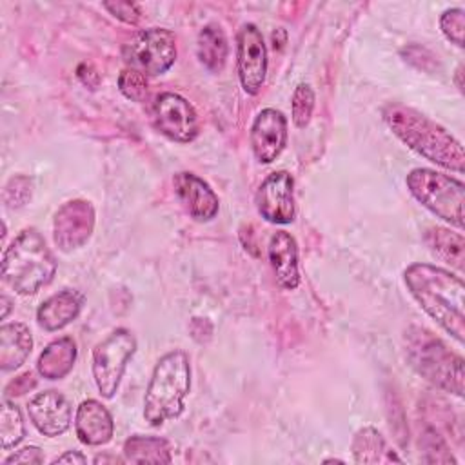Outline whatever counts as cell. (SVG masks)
<instances>
[{
	"label": "cell",
	"instance_id": "cell-1",
	"mask_svg": "<svg viewBox=\"0 0 465 465\" xmlns=\"http://www.w3.org/2000/svg\"><path fill=\"white\" fill-rule=\"evenodd\" d=\"M405 283L421 309L454 340H465V285L460 276L430 265L412 263L403 272Z\"/></svg>",
	"mask_w": 465,
	"mask_h": 465
},
{
	"label": "cell",
	"instance_id": "cell-2",
	"mask_svg": "<svg viewBox=\"0 0 465 465\" xmlns=\"http://www.w3.org/2000/svg\"><path fill=\"white\" fill-rule=\"evenodd\" d=\"M383 120L403 143L427 160L463 173L465 154L461 143L436 122L401 104H387L383 107Z\"/></svg>",
	"mask_w": 465,
	"mask_h": 465
},
{
	"label": "cell",
	"instance_id": "cell-3",
	"mask_svg": "<svg viewBox=\"0 0 465 465\" xmlns=\"http://www.w3.org/2000/svg\"><path fill=\"white\" fill-rule=\"evenodd\" d=\"M54 272V256L35 229H24L4 252L2 280L18 294L36 292L53 280Z\"/></svg>",
	"mask_w": 465,
	"mask_h": 465
},
{
	"label": "cell",
	"instance_id": "cell-4",
	"mask_svg": "<svg viewBox=\"0 0 465 465\" xmlns=\"http://www.w3.org/2000/svg\"><path fill=\"white\" fill-rule=\"evenodd\" d=\"M191 387V365L183 351H171L158 360L151 374L145 398L143 418L151 427L182 414L183 400Z\"/></svg>",
	"mask_w": 465,
	"mask_h": 465
},
{
	"label": "cell",
	"instance_id": "cell-5",
	"mask_svg": "<svg viewBox=\"0 0 465 465\" xmlns=\"http://www.w3.org/2000/svg\"><path fill=\"white\" fill-rule=\"evenodd\" d=\"M407 358L411 365L436 387L463 396V360L423 327L407 332Z\"/></svg>",
	"mask_w": 465,
	"mask_h": 465
},
{
	"label": "cell",
	"instance_id": "cell-6",
	"mask_svg": "<svg viewBox=\"0 0 465 465\" xmlns=\"http://www.w3.org/2000/svg\"><path fill=\"white\" fill-rule=\"evenodd\" d=\"M407 187L411 194L438 218L463 229L465 187L460 180L418 167L407 174Z\"/></svg>",
	"mask_w": 465,
	"mask_h": 465
},
{
	"label": "cell",
	"instance_id": "cell-7",
	"mask_svg": "<svg viewBox=\"0 0 465 465\" xmlns=\"http://www.w3.org/2000/svg\"><path fill=\"white\" fill-rule=\"evenodd\" d=\"M136 351V338L129 329H116L93 351V378L104 398H113Z\"/></svg>",
	"mask_w": 465,
	"mask_h": 465
},
{
	"label": "cell",
	"instance_id": "cell-8",
	"mask_svg": "<svg viewBox=\"0 0 465 465\" xmlns=\"http://www.w3.org/2000/svg\"><path fill=\"white\" fill-rule=\"evenodd\" d=\"M124 60L143 76L162 74L176 60V38L169 29H143L124 45Z\"/></svg>",
	"mask_w": 465,
	"mask_h": 465
},
{
	"label": "cell",
	"instance_id": "cell-9",
	"mask_svg": "<svg viewBox=\"0 0 465 465\" xmlns=\"http://www.w3.org/2000/svg\"><path fill=\"white\" fill-rule=\"evenodd\" d=\"M153 122L167 138L187 143L198 134L194 107L176 93H162L153 104Z\"/></svg>",
	"mask_w": 465,
	"mask_h": 465
},
{
	"label": "cell",
	"instance_id": "cell-10",
	"mask_svg": "<svg viewBox=\"0 0 465 465\" xmlns=\"http://www.w3.org/2000/svg\"><path fill=\"white\" fill-rule=\"evenodd\" d=\"M267 73V49L254 24L242 25L238 33V76L245 93L256 94Z\"/></svg>",
	"mask_w": 465,
	"mask_h": 465
},
{
	"label": "cell",
	"instance_id": "cell-11",
	"mask_svg": "<svg viewBox=\"0 0 465 465\" xmlns=\"http://www.w3.org/2000/svg\"><path fill=\"white\" fill-rule=\"evenodd\" d=\"M294 182L287 171L269 174L256 193V209L271 223H291L294 218Z\"/></svg>",
	"mask_w": 465,
	"mask_h": 465
},
{
	"label": "cell",
	"instance_id": "cell-12",
	"mask_svg": "<svg viewBox=\"0 0 465 465\" xmlns=\"http://www.w3.org/2000/svg\"><path fill=\"white\" fill-rule=\"evenodd\" d=\"M94 227V211L85 200H71L54 214V243L62 251L82 247Z\"/></svg>",
	"mask_w": 465,
	"mask_h": 465
},
{
	"label": "cell",
	"instance_id": "cell-13",
	"mask_svg": "<svg viewBox=\"0 0 465 465\" xmlns=\"http://www.w3.org/2000/svg\"><path fill=\"white\" fill-rule=\"evenodd\" d=\"M287 143V120L276 109H263L251 127V147L258 162L271 163Z\"/></svg>",
	"mask_w": 465,
	"mask_h": 465
},
{
	"label": "cell",
	"instance_id": "cell-14",
	"mask_svg": "<svg viewBox=\"0 0 465 465\" xmlns=\"http://www.w3.org/2000/svg\"><path fill=\"white\" fill-rule=\"evenodd\" d=\"M31 423L44 436H60L71 425V405L58 391H44L27 403Z\"/></svg>",
	"mask_w": 465,
	"mask_h": 465
},
{
	"label": "cell",
	"instance_id": "cell-15",
	"mask_svg": "<svg viewBox=\"0 0 465 465\" xmlns=\"http://www.w3.org/2000/svg\"><path fill=\"white\" fill-rule=\"evenodd\" d=\"M174 193L183 209L198 222H207L218 213V196L207 182L193 173H178L173 178Z\"/></svg>",
	"mask_w": 465,
	"mask_h": 465
},
{
	"label": "cell",
	"instance_id": "cell-16",
	"mask_svg": "<svg viewBox=\"0 0 465 465\" xmlns=\"http://www.w3.org/2000/svg\"><path fill=\"white\" fill-rule=\"evenodd\" d=\"M74 430L84 445H104L113 438L114 423L109 411L96 400H85L78 405Z\"/></svg>",
	"mask_w": 465,
	"mask_h": 465
},
{
	"label": "cell",
	"instance_id": "cell-17",
	"mask_svg": "<svg viewBox=\"0 0 465 465\" xmlns=\"http://www.w3.org/2000/svg\"><path fill=\"white\" fill-rule=\"evenodd\" d=\"M269 262L276 282L283 289H296L300 283L298 247L296 240L287 231H276L269 242Z\"/></svg>",
	"mask_w": 465,
	"mask_h": 465
},
{
	"label": "cell",
	"instance_id": "cell-18",
	"mask_svg": "<svg viewBox=\"0 0 465 465\" xmlns=\"http://www.w3.org/2000/svg\"><path fill=\"white\" fill-rule=\"evenodd\" d=\"M84 305V294L73 289H64L49 296L36 311L38 325L45 331H58L71 323Z\"/></svg>",
	"mask_w": 465,
	"mask_h": 465
},
{
	"label": "cell",
	"instance_id": "cell-19",
	"mask_svg": "<svg viewBox=\"0 0 465 465\" xmlns=\"http://www.w3.org/2000/svg\"><path fill=\"white\" fill-rule=\"evenodd\" d=\"M33 347L31 331L24 323H5L0 327V369H18Z\"/></svg>",
	"mask_w": 465,
	"mask_h": 465
},
{
	"label": "cell",
	"instance_id": "cell-20",
	"mask_svg": "<svg viewBox=\"0 0 465 465\" xmlns=\"http://www.w3.org/2000/svg\"><path fill=\"white\" fill-rule=\"evenodd\" d=\"M76 360V345L73 338L64 336L51 341L38 358V372L47 380H60L73 369Z\"/></svg>",
	"mask_w": 465,
	"mask_h": 465
},
{
	"label": "cell",
	"instance_id": "cell-21",
	"mask_svg": "<svg viewBox=\"0 0 465 465\" xmlns=\"http://www.w3.org/2000/svg\"><path fill=\"white\" fill-rule=\"evenodd\" d=\"M124 460L129 463H171V449L158 436H131L124 443Z\"/></svg>",
	"mask_w": 465,
	"mask_h": 465
},
{
	"label": "cell",
	"instance_id": "cell-22",
	"mask_svg": "<svg viewBox=\"0 0 465 465\" xmlns=\"http://www.w3.org/2000/svg\"><path fill=\"white\" fill-rule=\"evenodd\" d=\"M227 51V38L220 25L209 24L200 31L196 40V54L211 73H220L223 69Z\"/></svg>",
	"mask_w": 465,
	"mask_h": 465
},
{
	"label": "cell",
	"instance_id": "cell-23",
	"mask_svg": "<svg viewBox=\"0 0 465 465\" xmlns=\"http://www.w3.org/2000/svg\"><path fill=\"white\" fill-rule=\"evenodd\" d=\"M352 454L356 463H381V461H401L394 456L387 445L383 436L372 429H360L352 440Z\"/></svg>",
	"mask_w": 465,
	"mask_h": 465
},
{
	"label": "cell",
	"instance_id": "cell-24",
	"mask_svg": "<svg viewBox=\"0 0 465 465\" xmlns=\"http://www.w3.org/2000/svg\"><path fill=\"white\" fill-rule=\"evenodd\" d=\"M425 242L436 256L452 263L456 269H463L465 242L460 232H450L443 227H430L425 232Z\"/></svg>",
	"mask_w": 465,
	"mask_h": 465
},
{
	"label": "cell",
	"instance_id": "cell-25",
	"mask_svg": "<svg viewBox=\"0 0 465 465\" xmlns=\"http://www.w3.org/2000/svg\"><path fill=\"white\" fill-rule=\"evenodd\" d=\"M25 436V425L20 409L4 400L0 409V438H2V449L9 450L11 447L18 445Z\"/></svg>",
	"mask_w": 465,
	"mask_h": 465
},
{
	"label": "cell",
	"instance_id": "cell-26",
	"mask_svg": "<svg viewBox=\"0 0 465 465\" xmlns=\"http://www.w3.org/2000/svg\"><path fill=\"white\" fill-rule=\"evenodd\" d=\"M292 122L296 127H305L311 120L314 109V93L311 85L298 84L292 93Z\"/></svg>",
	"mask_w": 465,
	"mask_h": 465
},
{
	"label": "cell",
	"instance_id": "cell-27",
	"mask_svg": "<svg viewBox=\"0 0 465 465\" xmlns=\"http://www.w3.org/2000/svg\"><path fill=\"white\" fill-rule=\"evenodd\" d=\"M118 87L122 94L133 102H143L147 96V80L142 73L134 69H124L118 78Z\"/></svg>",
	"mask_w": 465,
	"mask_h": 465
},
{
	"label": "cell",
	"instance_id": "cell-28",
	"mask_svg": "<svg viewBox=\"0 0 465 465\" xmlns=\"http://www.w3.org/2000/svg\"><path fill=\"white\" fill-rule=\"evenodd\" d=\"M441 31L443 35L456 44L458 47H463V31H465V11L461 7H454V9H447L441 15L440 20Z\"/></svg>",
	"mask_w": 465,
	"mask_h": 465
},
{
	"label": "cell",
	"instance_id": "cell-29",
	"mask_svg": "<svg viewBox=\"0 0 465 465\" xmlns=\"http://www.w3.org/2000/svg\"><path fill=\"white\" fill-rule=\"evenodd\" d=\"M13 196L5 198V203L9 207H22L29 198H31V180L25 176H15L9 180V183L5 185L4 194H11Z\"/></svg>",
	"mask_w": 465,
	"mask_h": 465
},
{
	"label": "cell",
	"instance_id": "cell-30",
	"mask_svg": "<svg viewBox=\"0 0 465 465\" xmlns=\"http://www.w3.org/2000/svg\"><path fill=\"white\" fill-rule=\"evenodd\" d=\"M104 7L113 15L116 16L118 20L125 22V24H138L140 20V7L133 2H105Z\"/></svg>",
	"mask_w": 465,
	"mask_h": 465
},
{
	"label": "cell",
	"instance_id": "cell-31",
	"mask_svg": "<svg viewBox=\"0 0 465 465\" xmlns=\"http://www.w3.org/2000/svg\"><path fill=\"white\" fill-rule=\"evenodd\" d=\"M44 461V456H42V450L38 449V447H33V445H29V447H24V449H20V450H16V452H13L11 456H7L5 460H4V465H16V463H42Z\"/></svg>",
	"mask_w": 465,
	"mask_h": 465
},
{
	"label": "cell",
	"instance_id": "cell-32",
	"mask_svg": "<svg viewBox=\"0 0 465 465\" xmlns=\"http://www.w3.org/2000/svg\"><path fill=\"white\" fill-rule=\"evenodd\" d=\"M35 385H36V381H35L33 374H31V372H25V374L15 378V381H11V383L5 387V394H7V396H11V394L20 396V394H25L27 391H31Z\"/></svg>",
	"mask_w": 465,
	"mask_h": 465
},
{
	"label": "cell",
	"instance_id": "cell-33",
	"mask_svg": "<svg viewBox=\"0 0 465 465\" xmlns=\"http://www.w3.org/2000/svg\"><path fill=\"white\" fill-rule=\"evenodd\" d=\"M87 458L84 454H80L78 450H67L62 456H56L53 460V463H85Z\"/></svg>",
	"mask_w": 465,
	"mask_h": 465
},
{
	"label": "cell",
	"instance_id": "cell-34",
	"mask_svg": "<svg viewBox=\"0 0 465 465\" xmlns=\"http://www.w3.org/2000/svg\"><path fill=\"white\" fill-rule=\"evenodd\" d=\"M2 303H4V311H2V318H5V316H7V312H9V303H11V302H9V298H7V296H5V294H4V296H2Z\"/></svg>",
	"mask_w": 465,
	"mask_h": 465
},
{
	"label": "cell",
	"instance_id": "cell-35",
	"mask_svg": "<svg viewBox=\"0 0 465 465\" xmlns=\"http://www.w3.org/2000/svg\"><path fill=\"white\" fill-rule=\"evenodd\" d=\"M456 80H458V87L463 89V84H461V67H458V71H456Z\"/></svg>",
	"mask_w": 465,
	"mask_h": 465
}]
</instances>
